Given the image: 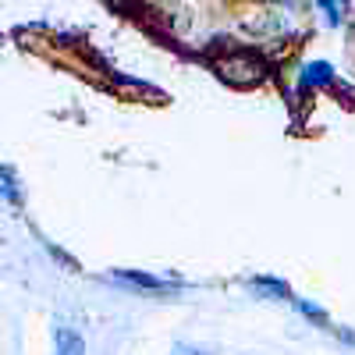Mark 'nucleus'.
<instances>
[{
  "label": "nucleus",
  "mask_w": 355,
  "mask_h": 355,
  "mask_svg": "<svg viewBox=\"0 0 355 355\" xmlns=\"http://www.w3.org/2000/svg\"><path fill=\"white\" fill-rule=\"evenodd\" d=\"M114 281L128 284V288H139V291H157V295H174L178 288H182L178 277H153V274H142V270H114Z\"/></svg>",
  "instance_id": "1"
},
{
  "label": "nucleus",
  "mask_w": 355,
  "mask_h": 355,
  "mask_svg": "<svg viewBox=\"0 0 355 355\" xmlns=\"http://www.w3.org/2000/svg\"><path fill=\"white\" fill-rule=\"evenodd\" d=\"M53 355H85V338L71 327H53Z\"/></svg>",
  "instance_id": "2"
},
{
  "label": "nucleus",
  "mask_w": 355,
  "mask_h": 355,
  "mask_svg": "<svg viewBox=\"0 0 355 355\" xmlns=\"http://www.w3.org/2000/svg\"><path fill=\"white\" fill-rule=\"evenodd\" d=\"M0 199L11 202V206H21V202H25L21 182H18V174H15L8 164H0Z\"/></svg>",
  "instance_id": "3"
},
{
  "label": "nucleus",
  "mask_w": 355,
  "mask_h": 355,
  "mask_svg": "<svg viewBox=\"0 0 355 355\" xmlns=\"http://www.w3.org/2000/svg\"><path fill=\"white\" fill-rule=\"evenodd\" d=\"M331 82H334V68H331V64H323V61L306 64V68H302V75H299V85H302V89H313V85H331Z\"/></svg>",
  "instance_id": "4"
},
{
  "label": "nucleus",
  "mask_w": 355,
  "mask_h": 355,
  "mask_svg": "<svg viewBox=\"0 0 355 355\" xmlns=\"http://www.w3.org/2000/svg\"><path fill=\"white\" fill-rule=\"evenodd\" d=\"M252 288H259L263 295H277V299H291V291H288V284L284 281H277V277H252Z\"/></svg>",
  "instance_id": "5"
},
{
  "label": "nucleus",
  "mask_w": 355,
  "mask_h": 355,
  "mask_svg": "<svg viewBox=\"0 0 355 355\" xmlns=\"http://www.w3.org/2000/svg\"><path fill=\"white\" fill-rule=\"evenodd\" d=\"M345 4L348 0H320V11H323V18H327L331 25H338L341 15H345Z\"/></svg>",
  "instance_id": "6"
},
{
  "label": "nucleus",
  "mask_w": 355,
  "mask_h": 355,
  "mask_svg": "<svg viewBox=\"0 0 355 355\" xmlns=\"http://www.w3.org/2000/svg\"><path fill=\"white\" fill-rule=\"evenodd\" d=\"M291 306L299 309L302 316H309V320H316V323H327V313H323L320 306H313V302H306V299H291Z\"/></svg>",
  "instance_id": "7"
},
{
  "label": "nucleus",
  "mask_w": 355,
  "mask_h": 355,
  "mask_svg": "<svg viewBox=\"0 0 355 355\" xmlns=\"http://www.w3.org/2000/svg\"><path fill=\"white\" fill-rule=\"evenodd\" d=\"M171 355H214V348H202V345H174L171 348Z\"/></svg>",
  "instance_id": "8"
}]
</instances>
